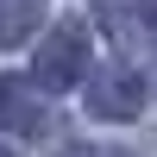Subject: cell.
Here are the masks:
<instances>
[{"instance_id":"obj_1","label":"cell","mask_w":157,"mask_h":157,"mask_svg":"<svg viewBox=\"0 0 157 157\" xmlns=\"http://www.w3.org/2000/svg\"><path fill=\"white\" fill-rule=\"evenodd\" d=\"M88 69H94V32L82 19H57L50 38L38 44V57H32V88L38 94H63V88L88 82Z\"/></svg>"},{"instance_id":"obj_2","label":"cell","mask_w":157,"mask_h":157,"mask_svg":"<svg viewBox=\"0 0 157 157\" xmlns=\"http://www.w3.org/2000/svg\"><path fill=\"white\" fill-rule=\"evenodd\" d=\"M88 113L94 120H138L145 113V75L132 63H107L88 82Z\"/></svg>"},{"instance_id":"obj_3","label":"cell","mask_w":157,"mask_h":157,"mask_svg":"<svg viewBox=\"0 0 157 157\" xmlns=\"http://www.w3.org/2000/svg\"><path fill=\"white\" fill-rule=\"evenodd\" d=\"M44 126V101L32 82L19 75H0V132H38Z\"/></svg>"},{"instance_id":"obj_4","label":"cell","mask_w":157,"mask_h":157,"mask_svg":"<svg viewBox=\"0 0 157 157\" xmlns=\"http://www.w3.org/2000/svg\"><path fill=\"white\" fill-rule=\"evenodd\" d=\"M38 25H44V0H0V50L32 38Z\"/></svg>"},{"instance_id":"obj_5","label":"cell","mask_w":157,"mask_h":157,"mask_svg":"<svg viewBox=\"0 0 157 157\" xmlns=\"http://www.w3.org/2000/svg\"><path fill=\"white\" fill-rule=\"evenodd\" d=\"M57 157H132V151H120V145H69Z\"/></svg>"},{"instance_id":"obj_6","label":"cell","mask_w":157,"mask_h":157,"mask_svg":"<svg viewBox=\"0 0 157 157\" xmlns=\"http://www.w3.org/2000/svg\"><path fill=\"white\" fill-rule=\"evenodd\" d=\"M132 6H138V25H145V32L157 38V0H132Z\"/></svg>"},{"instance_id":"obj_7","label":"cell","mask_w":157,"mask_h":157,"mask_svg":"<svg viewBox=\"0 0 157 157\" xmlns=\"http://www.w3.org/2000/svg\"><path fill=\"white\" fill-rule=\"evenodd\" d=\"M0 157H13V151H0Z\"/></svg>"}]
</instances>
